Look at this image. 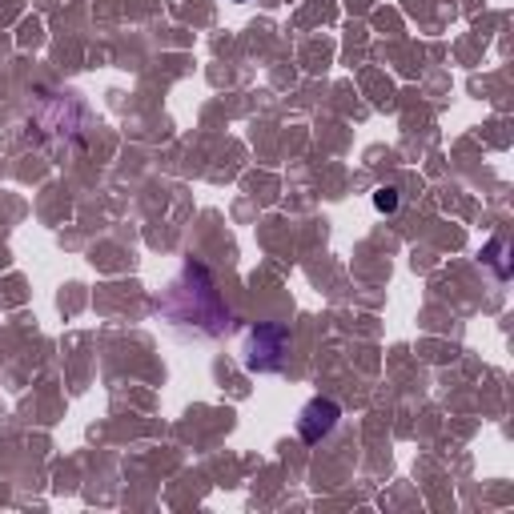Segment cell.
Listing matches in <instances>:
<instances>
[{"mask_svg": "<svg viewBox=\"0 0 514 514\" xmlns=\"http://www.w3.org/2000/svg\"><path fill=\"white\" fill-rule=\"evenodd\" d=\"M374 209H378V214H394V209H398V189L394 185L374 189Z\"/></svg>", "mask_w": 514, "mask_h": 514, "instance_id": "5", "label": "cell"}, {"mask_svg": "<svg viewBox=\"0 0 514 514\" xmlns=\"http://www.w3.org/2000/svg\"><path fill=\"white\" fill-rule=\"evenodd\" d=\"M338 418H341V406L338 402H330V398H314L306 410L298 414V435H301V442H321L330 435V430L338 426Z\"/></svg>", "mask_w": 514, "mask_h": 514, "instance_id": "3", "label": "cell"}, {"mask_svg": "<svg viewBox=\"0 0 514 514\" xmlns=\"http://www.w3.org/2000/svg\"><path fill=\"white\" fill-rule=\"evenodd\" d=\"M482 257H487L490 266L498 269V278H507V274H510V266H507V246H502V241H490V246L482 249Z\"/></svg>", "mask_w": 514, "mask_h": 514, "instance_id": "4", "label": "cell"}, {"mask_svg": "<svg viewBox=\"0 0 514 514\" xmlns=\"http://www.w3.org/2000/svg\"><path fill=\"white\" fill-rule=\"evenodd\" d=\"M161 318L169 321V330L181 338H217L229 326V306L221 301L214 278L201 261H185L181 278L169 286V294L161 298Z\"/></svg>", "mask_w": 514, "mask_h": 514, "instance_id": "1", "label": "cell"}, {"mask_svg": "<svg viewBox=\"0 0 514 514\" xmlns=\"http://www.w3.org/2000/svg\"><path fill=\"white\" fill-rule=\"evenodd\" d=\"M289 346V330L286 326H254L246 334V350H241V362H246V370H257V374H266V370H278L281 366V354H286Z\"/></svg>", "mask_w": 514, "mask_h": 514, "instance_id": "2", "label": "cell"}]
</instances>
